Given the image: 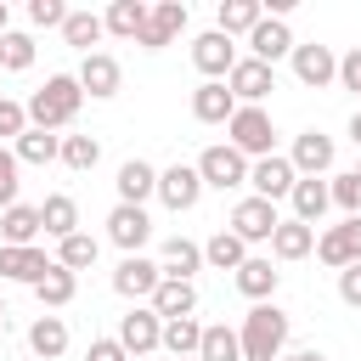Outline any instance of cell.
I'll return each instance as SVG.
<instances>
[{
	"mask_svg": "<svg viewBox=\"0 0 361 361\" xmlns=\"http://www.w3.org/2000/svg\"><path fill=\"white\" fill-rule=\"evenodd\" d=\"M39 231H45V237H56V243H62V237H73V231H79V203H73L68 192H51V197L39 203Z\"/></svg>",
	"mask_w": 361,
	"mask_h": 361,
	"instance_id": "23",
	"label": "cell"
},
{
	"mask_svg": "<svg viewBox=\"0 0 361 361\" xmlns=\"http://www.w3.org/2000/svg\"><path fill=\"white\" fill-rule=\"evenodd\" d=\"M293 175L299 180H316V175H327L333 169V141L322 135V130H305V135H293Z\"/></svg>",
	"mask_w": 361,
	"mask_h": 361,
	"instance_id": "14",
	"label": "cell"
},
{
	"mask_svg": "<svg viewBox=\"0 0 361 361\" xmlns=\"http://www.w3.org/2000/svg\"><path fill=\"white\" fill-rule=\"evenodd\" d=\"M0 237H6V248H34V237H39V209L11 203V209L0 214Z\"/></svg>",
	"mask_w": 361,
	"mask_h": 361,
	"instance_id": "26",
	"label": "cell"
},
{
	"mask_svg": "<svg viewBox=\"0 0 361 361\" xmlns=\"http://www.w3.org/2000/svg\"><path fill=\"white\" fill-rule=\"evenodd\" d=\"M276 226H282V214H276V203H265V197H243V203L231 209V237H243V243H271Z\"/></svg>",
	"mask_w": 361,
	"mask_h": 361,
	"instance_id": "7",
	"label": "cell"
},
{
	"mask_svg": "<svg viewBox=\"0 0 361 361\" xmlns=\"http://www.w3.org/2000/svg\"><path fill=\"white\" fill-rule=\"evenodd\" d=\"M350 141H355V147H361V113H355V118H350Z\"/></svg>",
	"mask_w": 361,
	"mask_h": 361,
	"instance_id": "49",
	"label": "cell"
},
{
	"mask_svg": "<svg viewBox=\"0 0 361 361\" xmlns=\"http://www.w3.org/2000/svg\"><path fill=\"white\" fill-rule=\"evenodd\" d=\"M338 85H344V90H355V96H361V45H355V51H344V56H338Z\"/></svg>",
	"mask_w": 361,
	"mask_h": 361,
	"instance_id": "45",
	"label": "cell"
},
{
	"mask_svg": "<svg viewBox=\"0 0 361 361\" xmlns=\"http://www.w3.org/2000/svg\"><path fill=\"white\" fill-rule=\"evenodd\" d=\"M85 107V90H79V79L73 73H51L34 96H28V124L34 130H62V124H73V113Z\"/></svg>",
	"mask_w": 361,
	"mask_h": 361,
	"instance_id": "1",
	"label": "cell"
},
{
	"mask_svg": "<svg viewBox=\"0 0 361 361\" xmlns=\"http://www.w3.org/2000/svg\"><path fill=\"white\" fill-rule=\"evenodd\" d=\"M192 361H197V355H192Z\"/></svg>",
	"mask_w": 361,
	"mask_h": 361,
	"instance_id": "53",
	"label": "cell"
},
{
	"mask_svg": "<svg viewBox=\"0 0 361 361\" xmlns=\"http://www.w3.org/2000/svg\"><path fill=\"white\" fill-rule=\"evenodd\" d=\"M226 90L237 96V107H259V102L276 90V73H271L265 62H254V56H237V68L226 73Z\"/></svg>",
	"mask_w": 361,
	"mask_h": 361,
	"instance_id": "5",
	"label": "cell"
},
{
	"mask_svg": "<svg viewBox=\"0 0 361 361\" xmlns=\"http://www.w3.org/2000/svg\"><path fill=\"white\" fill-rule=\"evenodd\" d=\"M17 203V152H6L0 147V214Z\"/></svg>",
	"mask_w": 361,
	"mask_h": 361,
	"instance_id": "43",
	"label": "cell"
},
{
	"mask_svg": "<svg viewBox=\"0 0 361 361\" xmlns=\"http://www.w3.org/2000/svg\"><path fill=\"white\" fill-rule=\"evenodd\" d=\"M28 23L34 28H62L68 23V6L62 0H28Z\"/></svg>",
	"mask_w": 361,
	"mask_h": 361,
	"instance_id": "42",
	"label": "cell"
},
{
	"mask_svg": "<svg viewBox=\"0 0 361 361\" xmlns=\"http://www.w3.org/2000/svg\"><path fill=\"white\" fill-rule=\"evenodd\" d=\"M23 130H28V107H23V102H6V96H0V135H11V141H17Z\"/></svg>",
	"mask_w": 361,
	"mask_h": 361,
	"instance_id": "44",
	"label": "cell"
},
{
	"mask_svg": "<svg viewBox=\"0 0 361 361\" xmlns=\"http://www.w3.org/2000/svg\"><path fill=\"white\" fill-rule=\"evenodd\" d=\"M85 361H130V355H124V344H118V338H90Z\"/></svg>",
	"mask_w": 361,
	"mask_h": 361,
	"instance_id": "47",
	"label": "cell"
},
{
	"mask_svg": "<svg viewBox=\"0 0 361 361\" xmlns=\"http://www.w3.org/2000/svg\"><path fill=\"white\" fill-rule=\"evenodd\" d=\"M338 299H344L350 310H361V265H344V271H338Z\"/></svg>",
	"mask_w": 361,
	"mask_h": 361,
	"instance_id": "46",
	"label": "cell"
},
{
	"mask_svg": "<svg viewBox=\"0 0 361 361\" xmlns=\"http://www.w3.org/2000/svg\"><path fill=\"white\" fill-rule=\"evenodd\" d=\"M118 344H124V355H147V350L164 344V322L152 316V305H147V310L135 305V310L118 322Z\"/></svg>",
	"mask_w": 361,
	"mask_h": 361,
	"instance_id": "16",
	"label": "cell"
},
{
	"mask_svg": "<svg viewBox=\"0 0 361 361\" xmlns=\"http://www.w3.org/2000/svg\"><path fill=\"white\" fill-rule=\"evenodd\" d=\"M45 271H51L45 248H6V243H0V276H6V282H28V288H34Z\"/></svg>",
	"mask_w": 361,
	"mask_h": 361,
	"instance_id": "22",
	"label": "cell"
},
{
	"mask_svg": "<svg viewBox=\"0 0 361 361\" xmlns=\"http://www.w3.org/2000/svg\"><path fill=\"white\" fill-rule=\"evenodd\" d=\"M282 361H327V355H322V350H288Z\"/></svg>",
	"mask_w": 361,
	"mask_h": 361,
	"instance_id": "48",
	"label": "cell"
},
{
	"mask_svg": "<svg viewBox=\"0 0 361 361\" xmlns=\"http://www.w3.org/2000/svg\"><path fill=\"white\" fill-rule=\"evenodd\" d=\"M265 17V6L259 0H220V11H214V28L231 39V34H254V23Z\"/></svg>",
	"mask_w": 361,
	"mask_h": 361,
	"instance_id": "29",
	"label": "cell"
},
{
	"mask_svg": "<svg viewBox=\"0 0 361 361\" xmlns=\"http://www.w3.org/2000/svg\"><path fill=\"white\" fill-rule=\"evenodd\" d=\"M192 169H197V180L214 186V192H231V186L248 180V158H243L231 141H226V147H203V158H197Z\"/></svg>",
	"mask_w": 361,
	"mask_h": 361,
	"instance_id": "4",
	"label": "cell"
},
{
	"mask_svg": "<svg viewBox=\"0 0 361 361\" xmlns=\"http://www.w3.org/2000/svg\"><path fill=\"white\" fill-rule=\"evenodd\" d=\"M248 45H254V62H276V56H293V34H288V23H276V17H259L254 23V34H248Z\"/></svg>",
	"mask_w": 361,
	"mask_h": 361,
	"instance_id": "20",
	"label": "cell"
},
{
	"mask_svg": "<svg viewBox=\"0 0 361 361\" xmlns=\"http://www.w3.org/2000/svg\"><path fill=\"white\" fill-rule=\"evenodd\" d=\"M158 192V169L152 164H141V158H130V164H118V203H147Z\"/></svg>",
	"mask_w": 361,
	"mask_h": 361,
	"instance_id": "24",
	"label": "cell"
},
{
	"mask_svg": "<svg viewBox=\"0 0 361 361\" xmlns=\"http://www.w3.org/2000/svg\"><path fill=\"white\" fill-rule=\"evenodd\" d=\"M0 34H6V0H0Z\"/></svg>",
	"mask_w": 361,
	"mask_h": 361,
	"instance_id": "50",
	"label": "cell"
},
{
	"mask_svg": "<svg viewBox=\"0 0 361 361\" xmlns=\"http://www.w3.org/2000/svg\"><path fill=\"white\" fill-rule=\"evenodd\" d=\"M192 62H197V73H203V79H226V73L237 68V45H231L220 28H209V34H197V39H192Z\"/></svg>",
	"mask_w": 361,
	"mask_h": 361,
	"instance_id": "10",
	"label": "cell"
},
{
	"mask_svg": "<svg viewBox=\"0 0 361 361\" xmlns=\"http://www.w3.org/2000/svg\"><path fill=\"white\" fill-rule=\"evenodd\" d=\"M158 282H164L158 259H141V254H124L118 271H113V293H118V299H152Z\"/></svg>",
	"mask_w": 361,
	"mask_h": 361,
	"instance_id": "8",
	"label": "cell"
},
{
	"mask_svg": "<svg viewBox=\"0 0 361 361\" xmlns=\"http://www.w3.org/2000/svg\"><path fill=\"white\" fill-rule=\"evenodd\" d=\"M293 79L310 85V90L333 85V79H338V56H333V45H293Z\"/></svg>",
	"mask_w": 361,
	"mask_h": 361,
	"instance_id": "13",
	"label": "cell"
},
{
	"mask_svg": "<svg viewBox=\"0 0 361 361\" xmlns=\"http://www.w3.org/2000/svg\"><path fill=\"white\" fill-rule=\"evenodd\" d=\"M327 197H333V203H338L344 214H361V180H355V169H350V175H333Z\"/></svg>",
	"mask_w": 361,
	"mask_h": 361,
	"instance_id": "41",
	"label": "cell"
},
{
	"mask_svg": "<svg viewBox=\"0 0 361 361\" xmlns=\"http://www.w3.org/2000/svg\"><path fill=\"white\" fill-rule=\"evenodd\" d=\"M310 248H316V226H305V220H282L271 231V254L276 259H305Z\"/></svg>",
	"mask_w": 361,
	"mask_h": 361,
	"instance_id": "27",
	"label": "cell"
},
{
	"mask_svg": "<svg viewBox=\"0 0 361 361\" xmlns=\"http://www.w3.org/2000/svg\"><path fill=\"white\" fill-rule=\"evenodd\" d=\"M0 68L6 73H23V68H34V39L28 34H0Z\"/></svg>",
	"mask_w": 361,
	"mask_h": 361,
	"instance_id": "40",
	"label": "cell"
},
{
	"mask_svg": "<svg viewBox=\"0 0 361 361\" xmlns=\"http://www.w3.org/2000/svg\"><path fill=\"white\" fill-rule=\"evenodd\" d=\"M226 130H231V147L243 158H271V147H276V124H271L265 107H237L226 118Z\"/></svg>",
	"mask_w": 361,
	"mask_h": 361,
	"instance_id": "3",
	"label": "cell"
},
{
	"mask_svg": "<svg viewBox=\"0 0 361 361\" xmlns=\"http://www.w3.org/2000/svg\"><path fill=\"white\" fill-rule=\"evenodd\" d=\"M180 28H186V6H180V0H158V6L147 11V28H141L135 45H141V51H164Z\"/></svg>",
	"mask_w": 361,
	"mask_h": 361,
	"instance_id": "12",
	"label": "cell"
},
{
	"mask_svg": "<svg viewBox=\"0 0 361 361\" xmlns=\"http://www.w3.org/2000/svg\"><path fill=\"white\" fill-rule=\"evenodd\" d=\"M147 0H113L107 6V17H102V28L107 34H118V39H141V28H147Z\"/></svg>",
	"mask_w": 361,
	"mask_h": 361,
	"instance_id": "25",
	"label": "cell"
},
{
	"mask_svg": "<svg viewBox=\"0 0 361 361\" xmlns=\"http://www.w3.org/2000/svg\"><path fill=\"white\" fill-rule=\"evenodd\" d=\"M56 265H62V271H85V265H96V237H90V231L62 237V243H56Z\"/></svg>",
	"mask_w": 361,
	"mask_h": 361,
	"instance_id": "39",
	"label": "cell"
},
{
	"mask_svg": "<svg viewBox=\"0 0 361 361\" xmlns=\"http://www.w3.org/2000/svg\"><path fill=\"white\" fill-rule=\"evenodd\" d=\"M158 197H164V209H175V214L197 209V197H203V180H197V169H192V164H169V169L158 175Z\"/></svg>",
	"mask_w": 361,
	"mask_h": 361,
	"instance_id": "11",
	"label": "cell"
},
{
	"mask_svg": "<svg viewBox=\"0 0 361 361\" xmlns=\"http://www.w3.org/2000/svg\"><path fill=\"white\" fill-rule=\"evenodd\" d=\"M203 265V248L197 243H186V237H169L164 243V259H158V271L164 276H175V282H192V271Z\"/></svg>",
	"mask_w": 361,
	"mask_h": 361,
	"instance_id": "31",
	"label": "cell"
},
{
	"mask_svg": "<svg viewBox=\"0 0 361 361\" xmlns=\"http://www.w3.org/2000/svg\"><path fill=\"white\" fill-rule=\"evenodd\" d=\"M248 180H254V197L276 203V197H288V192H293V180H299V175H293V164H288V158H276V152H271V158H259V164L248 169Z\"/></svg>",
	"mask_w": 361,
	"mask_h": 361,
	"instance_id": "18",
	"label": "cell"
},
{
	"mask_svg": "<svg viewBox=\"0 0 361 361\" xmlns=\"http://www.w3.org/2000/svg\"><path fill=\"white\" fill-rule=\"evenodd\" d=\"M102 34H107V28H102V17H96V11H68V23H62V39H68V45H79L85 56H90V45H96Z\"/></svg>",
	"mask_w": 361,
	"mask_h": 361,
	"instance_id": "37",
	"label": "cell"
},
{
	"mask_svg": "<svg viewBox=\"0 0 361 361\" xmlns=\"http://www.w3.org/2000/svg\"><path fill=\"white\" fill-rule=\"evenodd\" d=\"M203 259H209L214 271H237V265L248 259V243H243V237H231V231H214V237L203 243Z\"/></svg>",
	"mask_w": 361,
	"mask_h": 361,
	"instance_id": "34",
	"label": "cell"
},
{
	"mask_svg": "<svg viewBox=\"0 0 361 361\" xmlns=\"http://www.w3.org/2000/svg\"><path fill=\"white\" fill-rule=\"evenodd\" d=\"M73 175H85V169H96V158H102V141L96 135H62V152H56Z\"/></svg>",
	"mask_w": 361,
	"mask_h": 361,
	"instance_id": "38",
	"label": "cell"
},
{
	"mask_svg": "<svg viewBox=\"0 0 361 361\" xmlns=\"http://www.w3.org/2000/svg\"><path fill=\"white\" fill-rule=\"evenodd\" d=\"M192 310H197V288L164 276L158 293H152V316H158V322H180V316H192Z\"/></svg>",
	"mask_w": 361,
	"mask_h": 361,
	"instance_id": "21",
	"label": "cell"
},
{
	"mask_svg": "<svg viewBox=\"0 0 361 361\" xmlns=\"http://www.w3.org/2000/svg\"><path fill=\"white\" fill-rule=\"evenodd\" d=\"M355 180H361V169H355Z\"/></svg>",
	"mask_w": 361,
	"mask_h": 361,
	"instance_id": "52",
	"label": "cell"
},
{
	"mask_svg": "<svg viewBox=\"0 0 361 361\" xmlns=\"http://www.w3.org/2000/svg\"><path fill=\"white\" fill-rule=\"evenodd\" d=\"M293 220H305V226H322V214H327V180H293Z\"/></svg>",
	"mask_w": 361,
	"mask_h": 361,
	"instance_id": "30",
	"label": "cell"
},
{
	"mask_svg": "<svg viewBox=\"0 0 361 361\" xmlns=\"http://www.w3.org/2000/svg\"><path fill=\"white\" fill-rule=\"evenodd\" d=\"M231 113H237V96L226 90V79H203L192 90V118L197 124H226Z\"/></svg>",
	"mask_w": 361,
	"mask_h": 361,
	"instance_id": "17",
	"label": "cell"
},
{
	"mask_svg": "<svg viewBox=\"0 0 361 361\" xmlns=\"http://www.w3.org/2000/svg\"><path fill=\"white\" fill-rule=\"evenodd\" d=\"M73 293H79V276H73V271H62L56 259H51V271L34 282V299H39L45 310H62V305H73Z\"/></svg>",
	"mask_w": 361,
	"mask_h": 361,
	"instance_id": "28",
	"label": "cell"
},
{
	"mask_svg": "<svg viewBox=\"0 0 361 361\" xmlns=\"http://www.w3.org/2000/svg\"><path fill=\"white\" fill-rule=\"evenodd\" d=\"M79 90L85 96H96V102H107V96H118V85H124V68H118V56H107V51H90L85 62H79Z\"/></svg>",
	"mask_w": 361,
	"mask_h": 361,
	"instance_id": "9",
	"label": "cell"
},
{
	"mask_svg": "<svg viewBox=\"0 0 361 361\" xmlns=\"http://www.w3.org/2000/svg\"><path fill=\"white\" fill-rule=\"evenodd\" d=\"M28 350H34L39 361H56V355L68 350V322H62V316H39V322L28 327Z\"/></svg>",
	"mask_w": 361,
	"mask_h": 361,
	"instance_id": "32",
	"label": "cell"
},
{
	"mask_svg": "<svg viewBox=\"0 0 361 361\" xmlns=\"http://www.w3.org/2000/svg\"><path fill=\"white\" fill-rule=\"evenodd\" d=\"M316 254H322V265H333V271L361 265V214H350L344 226H327V231L316 237Z\"/></svg>",
	"mask_w": 361,
	"mask_h": 361,
	"instance_id": "6",
	"label": "cell"
},
{
	"mask_svg": "<svg viewBox=\"0 0 361 361\" xmlns=\"http://www.w3.org/2000/svg\"><path fill=\"white\" fill-rule=\"evenodd\" d=\"M231 276H237V293H243V299H254V305H265V299L276 293V282H282V271H276L271 259H254V254H248Z\"/></svg>",
	"mask_w": 361,
	"mask_h": 361,
	"instance_id": "19",
	"label": "cell"
},
{
	"mask_svg": "<svg viewBox=\"0 0 361 361\" xmlns=\"http://www.w3.org/2000/svg\"><path fill=\"white\" fill-rule=\"evenodd\" d=\"M56 152H62V135H51V130H34L28 124L17 135V164H51Z\"/></svg>",
	"mask_w": 361,
	"mask_h": 361,
	"instance_id": "33",
	"label": "cell"
},
{
	"mask_svg": "<svg viewBox=\"0 0 361 361\" xmlns=\"http://www.w3.org/2000/svg\"><path fill=\"white\" fill-rule=\"evenodd\" d=\"M0 316H6V299H0Z\"/></svg>",
	"mask_w": 361,
	"mask_h": 361,
	"instance_id": "51",
	"label": "cell"
},
{
	"mask_svg": "<svg viewBox=\"0 0 361 361\" xmlns=\"http://www.w3.org/2000/svg\"><path fill=\"white\" fill-rule=\"evenodd\" d=\"M197 361H243V344H237V333H231L226 322H220V327H203Z\"/></svg>",
	"mask_w": 361,
	"mask_h": 361,
	"instance_id": "36",
	"label": "cell"
},
{
	"mask_svg": "<svg viewBox=\"0 0 361 361\" xmlns=\"http://www.w3.org/2000/svg\"><path fill=\"white\" fill-rule=\"evenodd\" d=\"M197 344H203V327H197L192 316H180V322H164V350H169L175 361H192V355H197Z\"/></svg>",
	"mask_w": 361,
	"mask_h": 361,
	"instance_id": "35",
	"label": "cell"
},
{
	"mask_svg": "<svg viewBox=\"0 0 361 361\" xmlns=\"http://www.w3.org/2000/svg\"><path fill=\"white\" fill-rule=\"evenodd\" d=\"M237 344H243V361H282L288 350V310H276L271 299L254 305L237 327Z\"/></svg>",
	"mask_w": 361,
	"mask_h": 361,
	"instance_id": "2",
	"label": "cell"
},
{
	"mask_svg": "<svg viewBox=\"0 0 361 361\" xmlns=\"http://www.w3.org/2000/svg\"><path fill=\"white\" fill-rule=\"evenodd\" d=\"M107 237H113L124 254H141V243L152 237L147 209H135V203H113V214H107Z\"/></svg>",
	"mask_w": 361,
	"mask_h": 361,
	"instance_id": "15",
	"label": "cell"
}]
</instances>
